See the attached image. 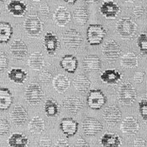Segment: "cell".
<instances>
[{
    "label": "cell",
    "mask_w": 147,
    "mask_h": 147,
    "mask_svg": "<svg viewBox=\"0 0 147 147\" xmlns=\"http://www.w3.org/2000/svg\"><path fill=\"white\" fill-rule=\"evenodd\" d=\"M116 31L122 39L131 40L136 36L137 24L131 19L123 17L116 24Z\"/></svg>",
    "instance_id": "1"
},
{
    "label": "cell",
    "mask_w": 147,
    "mask_h": 147,
    "mask_svg": "<svg viewBox=\"0 0 147 147\" xmlns=\"http://www.w3.org/2000/svg\"><path fill=\"white\" fill-rule=\"evenodd\" d=\"M137 97V92L133 85L129 82H125L122 83L118 90V99L122 104L131 105L133 104Z\"/></svg>",
    "instance_id": "2"
},
{
    "label": "cell",
    "mask_w": 147,
    "mask_h": 147,
    "mask_svg": "<svg viewBox=\"0 0 147 147\" xmlns=\"http://www.w3.org/2000/svg\"><path fill=\"white\" fill-rule=\"evenodd\" d=\"M107 31L101 24H90L87 30V41L90 45H98L103 41Z\"/></svg>",
    "instance_id": "3"
},
{
    "label": "cell",
    "mask_w": 147,
    "mask_h": 147,
    "mask_svg": "<svg viewBox=\"0 0 147 147\" xmlns=\"http://www.w3.org/2000/svg\"><path fill=\"white\" fill-rule=\"evenodd\" d=\"M24 28L30 36L37 37L43 30V23L37 14H30L24 20Z\"/></svg>",
    "instance_id": "4"
},
{
    "label": "cell",
    "mask_w": 147,
    "mask_h": 147,
    "mask_svg": "<svg viewBox=\"0 0 147 147\" xmlns=\"http://www.w3.org/2000/svg\"><path fill=\"white\" fill-rule=\"evenodd\" d=\"M44 98V92L37 83L29 84L24 90V98L30 105L40 104Z\"/></svg>",
    "instance_id": "5"
},
{
    "label": "cell",
    "mask_w": 147,
    "mask_h": 147,
    "mask_svg": "<svg viewBox=\"0 0 147 147\" xmlns=\"http://www.w3.org/2000/svg\"><path fill=\"white\" fill-rule=\"evenodd\" d=\"M62 40L64 45L70 49H78L83 43V38L78 30L69 29L62 34Z\"/></svg>",
    "instance_id": "6"
},
{
    "label": "cell",
    "mask_w": 147,
    "mask_h": 147,
    "mask_svg": "<svg viewBox=\"0 0 147 147\" xmlns=\"http://www.w3.org/2000/svg\"><path fill=\"white\" fill-rule=\"evenodd\" d=\"M107 102L106 96L100 89H92L88 92L87 102L88 107L93 110L101 109Z\"/></svg>",
    "instance_id": "7"
},
{
    "label": "cell",
    "mask_w": 147,
    "mask_h": 147,
    "mask_svg": "<svg viewBox=\"0 0 147 147\" xmlns=\"http://www.w3.org/2000/svg\"><path fill=\"white\" fill-rule=\"evenodd\" d=\"M122 53L120 45L114 40H109L102 46V55L106 60L110 62L117 61Z\"/></svg>",
    "instance_id": "8"
},
{
    "label": "cell",
    "mask_w": 147,
    "mask_h": 147,
    "mask_svg": "<svg viewBox=\"0 0 147 147\" xmlns=\"http://www.w3.org/2000/svg\"><path fill=\"white\" fill-rule=\"evenodd\" d=\"M102 118L107 125L109 126H116L121 120L122 113L118 106L111 104L104 109Z\"/></svg>",
    "instance_id": "9"
},
{
    "label": "cell",
    "mask_w": 147,
    "mask_h": 147,
    "mask_svg": "<svg viewBox=\"0 0 147 147\" xmlns=\"http://www.w3.org/2000/svg\"><path fill=\"white\" fill-rule=\"evenodd\" d=\"M103 129L102 123L92 117H87L82 122V132L87 136H95Z\"/></svg>",
    "instance_id": "10"
},
{
    "label": "cell",
    "mask_w": 147,
    "mask_h": 147,
    "mask_svg": "<svg viewBox=\"0 0 147 147\" xmlns=\"http://www.w3.org/2000/svg\"><path fill=\"white\" fill-rule=\"evenodd\" d=\"M99 11L106 19L114 20L120 13V8L113 0H105L101 4Z\"/></svg>",
    "instance_id": "11"
},
{
    "label": "cell",
    "mask_w": 147,
    "mask_h": 147,
    "mask_svg": "<svg viewBox=\"0 0 147 147\" xmlns=\"http://www.w3.org/2000/svg\"><path fill=\"white\" fill-rule=\"evenodd\" d=\"M10 119L13 124L20 126L24 125L28 121L29 114L27 110L23 106L16 105L10 113Z\"/></svg>",
    "instance_id": "12"
},
{
    "label": "cell",
    "mask_w": 147,
    "mask_h": 147,
    "mask_svg": "<svg viewBox=\"0 0 147 147\" xmlns=\"http://www.w3.org/2000/svg\"><path fill=\"white\" fill-rule=\"evenodd\" d=\"M120 129L125 135L133 136V135H136L139 132L140 125L138 120L135 117L128 116L121 122Z\"/></svg>",
    "instance_id": "13"
},
{
    "label": "cell",
    "mask_w": 147,
    "mask_h": 147,
    "mask_svg": "<svg viewBox=\"0 0 147 147\" xmlns=\"http://www.w3.org/2000/svg\"><path fill=\"white\" fill-rule=\"evenodd\" d=\"M60 129L67 137H71L78 130V123L71 118H64L60 123Z\"/></svg>",
    "instance_id": "14"
},
{
    "label": "cell",
    "mask_w": 147,
    "mask_h": 147,
    "mask_svg": "<svg viewBox=\"0 0 147 147\" xmlns=\"http://www.w3.org/2000/svg\"><path fill=\"white\" fill-rule=\"evenodd\" d=\"M82 66L88 72H98L102 67V61L96 55H88L83 59Z\"/></svg>",
    "instance_id": "15"
},
{
    "label": "cell",
    "mask_w": 147,
    "mask_h": 147,
    "mask_svg": "<svg viewBox=\"0 0 147 147\" xmlns=\"http://www.w3.org/2000/svg\"><path fill=\"white\" fill-rule=\"evenodd\" d=\"M10 53L14 59L21 60L28 54L27 45L22 40H15L10 45Z\"/></svg>",
    "instance_id": "16"
},
{
    "label": "cell",
    "mask_w": 147,
    "mask_h": 147,
    "mask_svg": "<svg viewBox=\"0 0 147 147\" xmlns=\"http://www.w3.org/2000/svg\"><path fill=\"white\" fill-rule=\"evenodd\" d=\"M43 45L49 55H54L60 48V41L54 34L48 32L43 38Z\"/></svg>",
    "instance_id": "17"
},
{
    "label": "cell",
    "mask_w": 147,
    "mask_h": 147,
    "mask_svg": "<svg viewBox=\"0 0 147 147\" xmlns=\"http://www.w3.org/2000/svg\"><path fill=\"white\" fill-rule=\"evenodd\" d=\"M53 20L57 25L64 27L71 21V13L67 9L63 6H60L56 9L53 14Z\"/></svg>",
    "instance_id": "18"
},
{
    "label": "cell",
    "mask_w": 147,
    "mask_h": 147,
    "mask_svg": "<svg viewBox=\"0 0 147 147\" xmlns=\"http://www.w3.org/2000/svg\"><path fill=\"white\" fill-rule=\"evenodd\" d=\"M63 107L70 113H77L83 108V102L78 97L69 96L63 101Z\"/></svg>",
    "instance_id": "19"
},
{
    "label": "cell",
    "mask_w": 147,
    "mask_h": 147,
    "mask_svg": "<svg viewBox=\"0 0 147 147\" xmlns=\"http://www.w3.org/2000/svg\"><path fill=\"white\" fill-rule=\"evenodd\" d=\"M100 78L102 82L109 85H114L119 83L122 79V74L117 70L114 69H108L102 72L100 75Z\"/></svg>",
    "instance_id": "20"
},
{
    "label": "cell",
    "mask_w": 147,
    "mask_h": 147,
    "mask_svg": "<svg viewBox=\"0 0 147 147\" xmlns=\"http://www.w3.org/2000/svg\"><path fill=\"white\" fill-rule=\"evenodd\" d=\"M7 9L15 17H22L27 11V5L21 0H11L7 5Z\"/></svg>",
    "instance_id": "21"
},
{
    "label": "cell",
    "mask_w": 147,
    "mask_h": 147,
    "mask_svg": "<svg viewBox=\"0 0 147 147\" xmlns=\"http://www.w3.org/2000/svg\"><path fill=\"white\" fill-rule=\"evenodd\" d=\"M72 84L76 90L82 93L87 92L89 90L91 86L90 80L83 73H80L77 75L72 80Z\"/></svg>",
    "instance_id": "22"
},
{
    "label": "cell",
    "mask_w": 147,
    "mask_h": 147,
    "mask_svg": "<svg viewBox=\"0 0 147 147\" xmlns=\"http://www.w3.org/2000/svg\"><path fill=\"white\" fill-rule=\"evenodd\" d=\"M60 65L63 70H65L68 73H74L78 67V61L77 57L72 55H66L61 58Z\"/></svg>",
    "instance_id": "23"
},
{
    "label": "cell",
    "mask_w": 147,
    "mask_h": 147,
    "mask_svg": "<svg viewBox=\"0 0 147 147\" xmlns=\"http://www.w3.org/2000/svg\"><path fill=\"white\" fill-rule=\"evenodd\" d=\"M13 98L9 88H0V110H8L13 103Z\"/></svg>",
    "instance_id": "24"
},
{
    "label": "cell",
    "mask_w": 147,
    "mask_h": 147,
    "mask_svg": "<svg viewBox=\"0 0 147 147\" xmlns=\"http://www.w3.org/2000/svg\"><path fill=\"white\" fill-rule=\"evenodd\" d=\"M52 85L57 92L62 93V92H65L69 88L71 82L67 76L60 74V75L56 76L52 79Z\"/></svg>",
    "instance_id": "25"
},
{
    "label": "cell",
    "mask_w": 147,
    "mask_h": 147,
    "mask_svg": "<svg viewBox=\"0 0 147 147\" xmlns=\"http://www.w3.org/2000/svg\"><path fill=\"white\" fill-rule=\"evenodd\" d=\"M8 78L14 83L23 84L28 78V73L22 68L13 67L9 71Z\"/></svg>",
    "instance_id": "26"
},
{
    "label": "cell",
    "mask_w": 147,
    "mask_h": 147,
    "mask_svg": "<svg viewBox=\"0 0 147 147\" xmlns=\"http://www.w3.org/2000/svg\"><path fill=\"white\" fill-rule=\"evenodd\" d=\"M28 65L30 68L33 71H40L45 66V59L40 52H34L32 53L28 60Z\"/></svg>",
    "instance_id": "27"
},
{
    "label": "cell",
    "mask_w": 147,
    "mask_h": 147,
    "mask_svg": "<svg viewBox=\"0 0 147 147\" xmlns=\"http://www.w3.org/2000/svg\"><path fill=\"white\" fill-rule=\"evenodd\" d=\"M100 144L105 147H119L122 145L121 139L117 134L106 133L102 136Z\"/></svg>",
    "instance_id": "28"
},
{
    "label": "cell",
    "mask_w": 147,
    "mask_h": 147,
    "mask_svg": "<svg viewBox=\"0 0 147 147\" xmlns=\"http://www.w3.org/2000/svg\"><path fill=\"white\" fill-rule=\"evenodd\" d=\"M28 128H29L30 132H31L32 134H34V135L41 134L44 132L45 129V121L40 116H38V115L34 116L29 122Z\"/></svg>",
    "instance_id": "29"
},
{
    "label": "cell",
    "mask_w": 147,
    "mask_h": 147,
    "mask_svg": "<svg viewBox=\"0 0 147 147\" xmlns=\"http://www.w3.org/2000/svg\"><path fill=\"white\" fill-rule=\"evenodd\" d=\"M13 34V27L9 22L0 21V44L8 43Z\"/></svg>",
    "instance_id": "30"
},
{
    "label": "cell",
    "mask_w": 147,
    "mask_h": 147,
    "mask_svg": "<svg viewBox=\"0 0 147 147\" xmlns=\"http://www.w3.org/2000/svg\"><path fill=\"white\" fill-rule=\"evenodd\" d=\"M8 143L11 147H26L29 145V140L23 134L14 133L9 138Z\"/></svg>",
    "instance_id": "31"
},
{
    "label": "cell",
    "mask_w": 147,
    "mask_h": 147,
    "mask_svg": "<svg viewBox=\"0 0 147 147\" xmlns=\"http://www.w3.org/2000/svg\"><path fill=\"white\" fill-rule=\"evenodd\" d=\"M89 19V13L85 7H79L73 13V20L79 25H85Z\"/></svg>",
    "instance_id": "32"
},
{
    "label": "cell",
    "mask_w": 147,
    "mask_h": 147,
    "mask_svg": "<svg viewBox=\"0 0 147 147\" xmlns=\"http://www.w3.org/2000/svg\"><path fill=\"white\" fill-rule=\"evenodd\" d=\"M120 64L127 69L135 68L138 66V57L134 52H128L121 57Z\"/></svg>",
    "instance_id": "33"
},
{
    "label": "cell",
    "mask_w": 147,
    "mask_h": 147,
    "mask_svg": "<svg viewBox=\"0 0 147 147\" xmlns=\"http://www.w3.org/2000/svg\"><path fill=\"white\" fill-rule=\"evenodd\" d=\"M45 114L48 117H57L60 113V106L54 99H47L44 105Z\"/></svg>",
    "instance_id": "34"
},
{
    "label": "cell",
    "mask_w": 147,
    "mask_h": 147,
    "mask_svg": "<svg viewBox=\"0 0 147 147\" xmlns=\"http://www.w3.org/2000/svg\"><path fill=\"white\" fill-rule=\"evenodd\" d=\"M137 45L139 50L142 55L147 56V34L141 33L138 36L137 39Z\"/></svg>",
    "instance_id": "35"
},
{
    "label": "cell",
    "mask_w": 147,
    "mask_h": 147,
    "mask_svg": "<svg viewBox=\"0 0 147 147\" xmlns=\"http://www.w3.org/2000/svg\"><path fill=\"white\" fill-rule=\"evenodd\" d=\"M139 112L144 121L147 122V99L143 98L139 102Z\"/></svg>",
    "instance_id": "36"
},
{
    "label": "cell",
    "mask_w": 147,
    "mask_h": 147,
    "mask_svg": "<svg viewBox=\"0 0 147 147\" xmlns=\"http://www.w3.org/2000/svg\"><path fill=\"white\" fill-rule=\"evenodd\" d=\"M39 79H40V82L42 83H49L53 79V75L48 70H43L40 74Z\"/></svg>",
    "instance_id": "37"
},
{
    "label": "cell",
    "mask_w": 147,
    "mask_h": 147,
    "mask_svg": "<svg viewBox=\"0 0 147 147\" xmlns=\"http://www.w3.org/2000/svg\"><path fill=\"white\" fill-rule=\"evenodd\" d=\"M10 130V125L5 119H0V136H6Z\"/></svg>",
    "instance_id": "38"
},
{
    "label": "cell",
    "mask_w": 147,
    "mask_h": 147,
    "mask_svg": "<svg viewBox=\"0 0 147 147\" xmlns=\"http://www.w3.org/2000/svg\"><path fill=\"white\" fill-rule=\"evenodd\" d=\"M9 66V58L4 52H0V72L6 70Z\"/></svg>",
    "instance_id": "39"
},
{
    "label": "cell",
    "mask_w": 147,
    "mask_h": 147,
    "mask_svg": "<svg viewBox=\"0 0 147 147\" xmlns=\"http://www.w3.org/2000/svg\"><path fill=\"white\" fill-rule=\"evenodd\" d=\"M146 13V9L142 4H138L133 9V14L136 17V19H139L140 17H142Z\"/></svg>",
    "instance_id": "40"
},
{
    "label": "cell",
    "mask_w": 147,
    "mask_h": 147,
    "mask_svg": "<svg viewBox=\"0 0 147 147\" xmlns=\"http://www.w3.org/2000/svg\"><path fill=\"white\" fill-rule=\"evenodd\" d=\"M145 76H146V73L144 71H137L135 73L134 75V82L137 83V84H140L143 82V81L145 79Z\"/></svg>",
    "instance_id": "41"
},
{
    "label": "cell",
    "mask_w": 147,
    "mask_h": 147,
    "mask_svg": "<svg viewBox=\"0 0 147 147\" xmlns=\"http://www.w3.org/2000/svg\"><path fill=\"white\" fill-rule=\"evenodd\" d=\"M40 145L42 146H52V140L48 136H43L40 140Z\"/></svg>",
    "instance_id": "42"
},
{
    "label": "cell",
    "mask_w": 147,
    "mask_h": 147,
    "mask_svg": "<svg viewBox=\"0 0 147 147\" xmlns=\"http://www.w3.org/2000/svg\"><path fill=\"white\" fill-rule=\"evenodd\" d=\"M40 12L43 14V15H48L50 13V8L48 6L47 3H43L40 5Z\"/></svg>",
    "instance_id": "43"
},
{
    "label": "cell",
    "mask_w": 147,
    "mask_h": 147,
    "mask_svg": "<svg viewBox=\"0 0 147 147\" xmlns=\"http://www.w3.org/2000/svg\"><path fill=\"white\" fill-rule=\"evenodd\" d=\"M134 146H146V141L143 138H137L134 140Z\"/></svg>",
    "instance_id": "44"
},
{
    "label": "cell",
    "mask_w": 147,
    "mask_h": 147,
    "mask_svg": "<svg viewBox=\"0 0 147 147\" xmlns=\"http://www.w3.org/2000/svg\"><path fill=\"white\" fill-rule=\"evenodd\" d=\"M57 146H62V147L70 146V144L68 143V141L67 140H65V139H60V140H57Z\"/></svg>",
    "instance_id": "45"
},
{
    "label": "cell",
    "mask_w": 147,
    "mask_h": 147,
    "mask_svg": "<svg viewBox=\"0 0 147 147\" xmlns=\"http://www.w3.org/2000/svg\"><path fill=\"white\" fill-rule=\"evenodd\" d=\"M78 146H89V145L88 144V142L85 140H83V139H78V140H77V144H76Z\"/></svg>",
    "instance_id": "46"
},
{
    "label": "cell",
    "mask_w": 147,
    "mask_h": 147,
    "mask_svg": "<svg viewBox=\"0 0 147 147\" xmlns=\"http://www.w3.org/2000/svg\"><path fill=\"white\" fill-rule=\"evenodd\" d=\"M84 3H88V4H92V3H97L99 2V0H83Z\"/></svg>",
    "instance_id": "47"
},
{
    "label": "cell",
    "mask_w": 147,
    "mask_h": 147,
    "mask_svg": "<svg viewBox=\"0 0 147 147\" xmlns=\"http://www.w3.org/2000/svg\"><path fill=\"white\" fill-rule=\"evenodd\" d=\"M65 3H67V4H70V5H72V4H74L76 2H77V0H63Z\"/></svg>",
    "instance_id": "48"
},
{
    "label": "cell",
    "mask_w": 147,
    "mask_h": 147,
    "mask_svg": "<svg viewBox=\"0 0 147 147\" xmlns=\"http://www.w3.org/2000/svg\"><path fill=\"white\" fill-rule=\"evenodd\" d=\"M122 1H124L125 3H134L136 0H122Z\"/></svg>",
    "instance_id": "49"
},
{
    "label": "cell",
    "mask_w": 147,
    "mask_h": 147,
    "mask_svg": "<svg viewBox=\"0 0 147 147\" xmlns=\"http://www.w3.org/2000/svg\"><path fill=\"white\" fill-rule=\"evenodd\" d=\"M5 1H7V0H0V3H4Z\"/></svg>",
    "instance_id": "50"
},
{
    "label": "cell",
    "mask_w": 147,
    "mask_h": 147,
    "mask_svg": "<svg viewBox=\"0 0 147 147\" xmlns=\"http://www.w3.org/2000/svg\"><path fill=\"white\" fill-rule=\"evenodd\" d=\"M34 2H40V1H41V0H33Z\"/></svg>",
    "instance_id": "51"
}]
</instances>
